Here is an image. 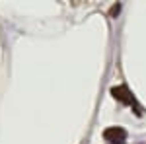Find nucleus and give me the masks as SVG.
Here are the masks:
<instances>
[{
  "mask_svg": "<svg viewBox=\"0 0 146 144\" xmlns=\"http://www.w3.org/2000/svg\"><path fill=\"white\" fill-rule=\"evenodd\" d=\"M103 136H105V140H109V142H121V140H125V131L123 129H119V127H111V129H105V133H103Z\"/></svg>",
  "mask_w": 146,
  "mask_h": 144,
  "instance_id": "1",
  "label": "nucleus"
},
{
  "mask_svg": "<svg viewBox=\"0 0 146 144\" xmlns=\"http://www.w3.org/2000/svg\"><path fill=\"white\" fill-rule=\"evenodd\" d=\"M111 96L115 98V100L123 101V103H133V98H131L129 90L125 88V86H117V88H111Z\"/></svg>",
  "mask_w": 146,
  "mask_h": 144,
  "instance_id": "2",
  "label": "nucleus"
}]
</instances>
